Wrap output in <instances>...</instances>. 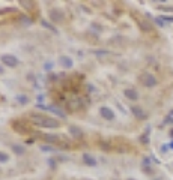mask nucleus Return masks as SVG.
Returning a JSON list of instances; mask_svg holds the SVG:
<instances>
[{
	"mask_svg": "<svg viewBox=\"0 0 173 180\" xmlns=\"http://www.w3.org/2000/svg\"><path fill=\"white\" fill-rule=\"evenodd\" d=\"M30 120L32 123H35L36 126H41V128H59V122L56 119L47 117V116L36 114V116H32Z\"/></svg>",
	"mask_w": 173,
	"mask_h": 180,
	"instance_id": "nucleus-1",
	"label": "nucleus"
},
{
	"mask_svg": "<svg viewBox=\"0 0 173 180\" xmlns=\"http://www.w3.org/2000/svg\"><path fill=\"white\" fill-rule=\"evenodd\" d=\"M140 80H142V84L144 87H154V86H157V78L152 74H143Z\"/></svg>",
	"mask_w": 173,
	"mask_h": 180,
	"instance_id": "nucleus-2",
	"label": "nucleus"
},
{
	"mask_svg": "<svg viewBox=\"0 0 173 180\" xmlns=\"http://www.w3.org/2000/svg\"><path fill=\"white\" fill-rule=\"evenodd\" d=\"M2 63L6 65V66H9V68H15L18 65V60H17L15 56H12V54H3L2 56Z\"/></svg>",
	"mask_w": 173,
	"mask_h": 180,
	"instance_id": "nucleus-3",
	"label": "nucleus"
},
{
	"mask_svg": "<svg viewBox=\"0 0 173 180\" xmlns=\"http://www.w3.org/2000/svg\"><path fill=\"white\" fill-rule=\"evenodd\" d=\"M50 18H51V21H62L63 20V12L60 9H51L50 11Z\"/></svg>",
	"mask_w": 173,
	"mask_h": 180,
	"instance_id": "nucleus-4",
	"label": "nucleus"
},
{
	"mask_svg": "<svg viewBox=\"0 0 173 180\" xmlns=\"http://www.w3.org/2000/svg\"><path fill=\"white\" fill-rule=\"evenodd\" d=\"M99 113H101V116H102L105 120H113L114 119V113L110 108H107V107H101Z\"/></svg>",
	"mask_w": 173,
	"mask_h": 180,
	"instance_id": "nucleus-5",
	"label": "nucleus"
},
{
	"mask_svg": "<svg viewBox=\"0 0 173 180\" xmlns=\"http://www.w3.org/2000/svg\"><path fill=\"white\" fill-rule=\"evenodd\" d=\"M137 23H139L140 29H142L143 32H152V30H154L152 24H151L148 20H140V18H137Z\"/></svg>",
	"mask_w": 173,
	"mask_h": 180,
	"instance_id": "nucleus-6",
	"label": "nucleus"
},
{
	"mask_svg": "<svg viewBox=\"0 0 173 180\" xmlns=\"http://www.w3.org/2000/svg\"><path fill=\"white\" fill-rule=\"evenodd\" d=\"M59 62H60V65L63 66V68H72V60L69 59V57H66V56H60L59 57Z\"/></svg>",
	"mask_w": 173,
	"mask_h": 180,
	"instance_id": "nucleus-7",
	"label": "nucleus"
},
{
	"mask_svg": "<svg viewBox=\"0 0 173 180\" xmlns=\"http://www.w3.org/2000/svg\"><path fill=\"white\" fill-rule=\"evenodd\" d=\"M125 96L128 99H131V101H137L139 99V93H137V90H134V89H127L125 90Z\"/></svg>",
	"mask_w": 173,
	"mask_h": 180,
	"instance_id": "nucleus-8",
	"label": "nucleus"
},
{
	"mask_svg": "<svg viewBox=\"0 0 173 180\" xmlns=\"http://www.w3.org/2000/svg\"><path fill=\"white\" fill-rule=\"evenodd\" d=\"M131 113L134 114L137 119H144V117H146L144 111H143V110H142L140 107H132V108H131Z\"/></svg>",
	"mask_w": 173,
	"mask_h": 180,
	"instance_id": "nucleus-9",
	"label": "nucleus"
},
{
	"mask_svg": "<svg viewBox=\"0 0 173 180\" xmlns=\"http://www.w3.org/2000/svg\"><path fill=\"white\" fill-rule=\"evenodd\" d=\"M69 134H71L74 138H81V135H83L81 129H80V128H77V126H69Z\"/></svg>",
	"mask_w": 173,
	"mask_h": 180,
	"instance_id": "nucleus-10",
	"label": "nucleus"
},
{
	"mask_svg": "<svg viewBox=\"0 0 173 180\" xmlns=\"http://www.w3.org/2000/svg\"><path fill=\"white\" fill-rule=\"evenodd\" d=\"M83 161H84L87 165H90V167H95V165H97L95 158H94V156H90L89 153H84V155H83Z\"/></svg>",
	"mask_w": 173,
	"mask_h": 180,
	"instance_id": "nucleus-11",
	"label": "nucleus"
},
{
	"mask_svg": "<svg viewBox=\"0 0 173 180\" xmlns=\"http://www.w3.org/2000/svg\"><path fill=\"white\" fill-rule=\"evenodd\" d=\"M20 5L24 6L26 9H32V8H33V3H32V2H27V0H21Z\"/></svg>",
	"mask_w": 173,
	"mask_h": 180,
	"instance_id": "nucleus-12",
	"label": "nucleus"
},
{
	"mask_svg": "<svg viewBox=\"0 0 173 180\" xmlns=\"http://www.w3.org/2000/svg\"><path fill=\"white\" fill-rule=\"evenodd\" d=\"M17 101L20 102V104H27L29 98H27V96H24V95H18V96H17Z\"/></svg>",
	"mask_w": 173,
	"mask_h": 180,
	"instance_id": "nucleus-13",
	"label": "nucleus"
},
{
	"mask_svg": "<svg viewBox=\"0 0 173 180\" xmlns=\"http://www.w3.org/2000/svg\"><path fill=\"white\" fill-rule=\"evenodd\" d=\"M42 26H44V27H47V29H50V30H51V32H54V33H56V32H57V30H56V29H54V27H53V26H51V24H48V23H47V21H42Z\"/></svg>",
	"mask_w": 173,
	"mask_h": 180,
	"instance_id": "nucleus-14",
	"label": "nucleus"
},
{
	"mask_svg": "<svg viewBox=\"0 0 173 180\" xmlns=\"http://www.w3.org/2000/svg\"><path fill=\"white\" fill-rule=\"evenodd\" d=\"M12 149H14V152L17 153V155H21V153H24V149H23V147H20V146H14Z\"/></svg>",
	"mask_w": 173,
	"mask_h": 180,
	"instance_id": "nucleus-15",
	"label": "nucleus"
},
{
	"mask_svg": "<svg viewBox=\"0 0 173 180\" xmlns=\"http://www.w3.org/2000/svg\"><path fill=\"white\" fill-rule=\"evenodd\" d=\"M8 161V155L3 152H0V162H6Z\"/></svg>",
	"mask_w": 173,
	"mask_h": 180,
	"instance_id": "nucleus-16",
	"label": "nucleus"
},
{
	"mask_svg": "<svg viewBox=\"0 0 173 180\" xmlns=\"http://www.w3.org/2000/svg\"><path fill=\"white\" fill-rule=\"evenodd\" d=\"M155 23L159 26V27H163V26H164V21H163L161 18H159V17H157V18H155Z\"/></svg>",
	"mask_w": 173,
	"mask_h": 180,
	"instance_id": "nucleus-17",
	"label": "nucleus"
},
{
	"mask_svg": "<svg viewBox=\"0 0 173 180\" xmlns=\"http://www.w3.org/2000/svg\"><path fill=\"white\" fill-rule=\"evenodd\" d=\"M142 143H144V144H148L149 143V138H148V135H142Z\"/></svg>",
	"mask_w": 173,
	"mask_h": 180,
	"instance_id": "nucleus-18",
	"label": "nucleus"
},
{
	"mask_svg": "<svg viewBox=\"0 0 173 180\" xmlns=\"http://www.w3.org/2000/svg\"><path fill=\"white\" fill-rule=\"evenodd\" d=\"M51 68H53V63H45V65H44V69L45 71H50Z\"/></svg>",
	"mask_w": 173,
	"mask_h": 180,
	"instance_id": "nucleus-19",
	"label": "nucleus"
},
{
	"mask_svg": "<svg viewBox=\"0 0 173 180\" xmlns=\"http://www.w3.org/2000/svg\"><path fill=\"white\" fill-rule=\"evenodd\" d=\"M159 18H161L163 21H172L173 23V17H159Z\"/></svg>",
	"mask_w": 173,
	"mask_h": 180,
	"instance_id": "nucleus-20",
	"label": "nucleus"
},
{
	"mask_svg": "<svg viewBox=\"0 0 173 180\" xmlns=\"http://www.w3.org/2000/svg\"><path fill=\"white\" fill-rule=\"evenodd\" d=\"M41 150H44V152H50V150H53L51 147H48V146H41Z\"/></svg>",
	"mask_w": 173,
	"mask_h": 180,
	"instance_id": "nucleus-21",
	"label": "nucleus"
},
{
	"mask_svg": "<svg viewBox=\"0 0 173 180\" xmlns=\"http://www.w3.org/2000/svg\"><path fill=\"white\" fill-rule=\"evenodd\" d=\"M167 149H169V144H164V146H161V152H167Z\"/></svg>",
	"mask_w": 173,
	"mask_h": 180,
	"instance_id": "nucleus-22",
	"label": "nucleus"
},
{
	"mask_svg": "<svg viewBox=\"0 0 173 180\" xmlns=\"http://www.w3.org/2000/svg\"><path fill=\"white\" fill-rule=\"evenodd\" d=\"M143 162H144V165H149V164H151V162H149V159H148V158H144V161H143Z\"/></svg>",
	"mask_w": 173,
	"mask_h": 180,
	"instance_id": "nucleus-23",
	"label": "nucleus"
},
{
	"mask_svg": "<svg viewBox=\"0 0 173 180\" xmlns=\"http://www.w3.org/2000/svg\"><path fill=\"white\" fill-rule=\"evenodd\" d=\"M169 147H170V149H173V141H172V143L169 144Z\"/></svg>",
	"mask_w": 173,
	"mask_h": 180,
	"instance_id": "nucleus-24",
	"label": "nucleus"
},
{
	"mask_svg": "<svg viewBox=\"0 0 173 180\" xmlns=\"http://www.w3.org/2000/svg\"><path fill=\"white\" fill-rule=\"evenodd\" d=\"M170 135H172V137H173V129H172V131H170Z\"/></svg>",
	"mask_w": 173,
	"mask_h": 180,
	"instance_id": "nucleus-25",
	"label": "nucleus"
},
{
	"mask_svg": "<svg viewBox=\"0 0 173 180\" xmlns=\"http://www.w3.org/2000/svg\"><path fill=\"white\" fill-rule=\"evenodd\" d=\"M2 72H3V69H2V68H0V74H2Z\"/></svg>",
	"mask_w": 173,
	"mask_h": 180,
	"instance_id": "nucleus-26",
	"label": "nucleus"
},
{
	"mask_svg": "<svg viewBox=\"0 0 173 180\" xmlns=\"http://www.w3.org/2000/svg\"><path fill=\"white\" fill-rule=\"evenodd\" d=\"M128 180H134V179H128Z\"/></svg>",
	"mask_w": 173,
	"mask_h": 180,
	"instance_id": "nucleus-27",
	"label": "nucleus"
}]
</instances>
